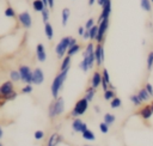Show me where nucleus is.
Instances as JSON below:
<instances>
[{
    "label": "nucleus",
    "mask_w": 153,
    "mask_h": 146,
    "mask_svg": "<svg viewBox=\"0 0 153 146\" xmlns=\"http://www.w3.org/2000/svg\"><path fill=\"white\" fill-rule=\"evenodd\" d=\"M94 2H97V0H88V5H90V6H92Z\"/></svg>",
    "instance_id": "nucleus-48"
},
{
    "label": "nucleus",
    "mask_w": 153,
    "mask_h": 146,
    "mask_svg": "<svg viewBox=\"0 0 153 146\" xmlns=\"http://www.w3.org/2000/svg\"><path fill=\"white\" fill-rule=\"evenodd\" d=\"M82 38H84L85 41L90 39V32H88V30H85V32H84V35H82Z\"/></svg>",
    "instance_id": "nucleus-45"
},
{
    "label": "nucleus",
    "mask_w": 153,
    "mask_h": 146,
    "mask_svg": "<svg viewBox=\"0 0 153 146\" xmlns=\"http://www.w3.org/2000/svg\"><path fill=\"white\" fill-rule=\"evenodd\" d=\"M41 16H42V20L44 23H47L49 20V16H50V8L49 7H45L42 12H41Z\"/></svg>",
    "instance_id": "nucleus-32"
},
{
    "label": "nucleus",
    "mask_w": 153,
    "mask_h": 146,
    "mask_svg": "<svg viewBox=\"0 0 153 146\" xmlns=\"http://www.w3.org/2000/svg\"><path fill=\"white\" fill-rule=\"evenodd\" d=\"M0 92H1L2 97L7 101V97L13 92V81L12 80H8V81L2 83L1 86H0Z\"/></svg>",
    "instance_id": "nucleus-8"
},
{
    "label": "nucleus",
    "mask_w": 153,
    "mask_h": 146,
    "mask_svg": "<svg viewBox=\"0 0 153 146\" xmlns=\"http://www.w3.org/2000/svg\"><path fill=\"white\" fill-rule=\"evenodd\" d=\"M0 95H1V92H0Z\"/></svg>",
    "instance_id": "nucleus-55"
},
{
    "label": "nucleus",
    "mask_w": 153,
    "mask_h": 146,
    "mask_svg": "<svg viewBox=\"0 0 153 146\" xmlns=\"http://www.w3.org/2000/svg\"><path fill=\"white\" fill-rule=\"evenodd\" d=\"M151 2H152V4H153V0H151Z\"/></svg>",
    "instance_id": "nucleus-53"
},
{
    "label": "nucleus",
    "mask_w": 153,
    "mask_h": 146,
    "mask_svg": "<svg viewBox=\"0 0 153 146\" xmlns=\"http://www.w3.org/2000/svg\"><path fill=\"white\" fill-rule=\"evenodd\" d=\"M69 16H71V10L68 7L62 8V11H61V23H62L63 26L67 25L68 19H69Z\"/></svg>",
    "instance_id": "nucleus-16"
},
{
    "label": "nucleus",
    "mask_w": 153,
    "mask_h": 146,
    "mask_svg": "<svg viewBox=\"0 0 153 146\" xmlns=\"http://www.w3.org/2000/svg\"><path fill=\"white\" fill-rule=\"evenodd\" d=\"M10 79L12 80V81H14V83H17V81H19L20 80V73H19V71H11L10 72Z\"/></svg>",
    "instance_id": "nucleus-29"
},
{
    "label": "nucleus",
    "mask_w": 153,
    "mask_h": 146,
    "mask_svg": "<svg viewBox=\"0 0 153 146\" xmlns=\"http://www.w3.org/2000/svg\"><path fill=\"white\" fill-rule=\"evenodd\" d=\"M42 1H43V4H44L47 7H48V0H42Z\"/></svg>",
    "instance_id": "nucleus-50"
},
{
    "label": "nucleus",
    "mask_w": 153,
    "mask_h": 146,
    "mask_svg": "<svg viewBox=\"0 0 153 146\" xmlns=\"http://www.w3.org/2000/svg\"><path fill=\"white\" fill-rule=\"evenodd\" d=\"M129 99L133 102V104H134V105H140V104H141V102H142L137 95H131V96L129 97Z\"/></svg>",
    "instance_id": "nucleus-37"
},
{
    "label": "nucleus",
    "mask_w": 153,
    "mask_h": 146,
    "mask_svg": "<svg viewBox=\"0 0 153 146\" xmlns=\"http://www.w3.org/2000/svg\"><path fill=\"white\" fill-rule=\"evenodd\" d=\"M18 20H19L20 25H22L24 29H30L31 25H32V18H31V14H30L27 11L20 12V13L18 14Z\"/></svg>",
    "instance_id": "nucleus-7"
},
{
    "label": "nucleus",
    "mask_w": 153,
    "mask_h": 146,
    "mask_svg": "<svg viewBox=\"0 0 153 146\" xmlns=\"http://www.w3.org/2000/svg\"><path fill=\"white\" fill-rule=\"evenodd\" d=\"M145 89L147 90V92L149 93V96H151V97H153V86H152V84L147 83V84H146V86H145Z\"/></svg>",
    "instance_id": "nucleus-43"
},
{
    "label": "nucleus",
    "mask_w": 153,
    "mask_h": 146,
    "mask_svg": "<svg viewBox=\"0 0 153 146\" xmlns=\"http://www.w3.org/2000/svg\"><path fill=\"white\" fill-rule=\"evenodd\" d=\"M81 135H82V138H84L85 140H88V141H93V140L96 139V136H94L93 132H92V130H90V129L84 130V132L81 133Z\"/></svg>",
    "instance_id": "nucleus-24"
},
{
    "label": "nucleus",
    "mask_w": 153,
    "mask_h": 146,
    "mask_svg": "<svg viewBox=\"0 0 153 146\" xmlns=\"http://www.w3.org/2000/svg\"><path fill=\"white\" fill-rule=\"evenodd\" d=\"M140 6L145 12H152V2L151 0H140Z\"/></svg>",
    "instance_id": "nucleus-21"
},
{
    "label": "nucleus",
    "mask_w": 153,
    "mask_h": 146,
    "mask_svg": "<svg viewBox=\"0 0 153 146\" xmlns=\"http://www.w3.org/2000/svg\"><path fill=\"white\" fill-rule=\"evenodd\" d=\"M105 2H106V0H97V4H98L99 6H103Z\"/></svg>",
    "instance_id": "nucleus-47"
},
{
    "label": "nucleus",
    "mask_w": 153,
    "mask_h": 146,
    "mask_svg": "<svg viewBox=\"0 0 153 146\" xmlns=\"http://www.w3.org/2000/svg\"><path fill=\"white\" fill-rule=\"evenodd\" d=\"M79 68L81 69V71H84V72H87L90 68H88V65H87V61H86V59L84 57L82 60H81V62L79 63Z\"/></svg>",
    "instance_id": "nucleus-36"
},
{
    "label": "nucleus",
    "mask_w": 153,
    "mask_h": 146,
    "mask_svg": "<svg viewBox=\"0 0 153 146\" xmlns=\"http://www.w3.org/2000/svg\"><path fill=\"white\" fill-rule=\"evenodd\" d=\"M94 56H96V63L97 66H100L104 62V48L102 43H98L94 48Z\"/></svg>",
    "instance_id": "nucleus-10"
},
{
    "label": "nucleus",
    "mask_w": 153,
    "mask_h": 146,
    "mask_svg": "<svg viewBox=\"0 0 153 146\" xmlns=\"http://www.w3.org/2000/svg\"><path fill=\"white\" fill-rule=\"evenodd\" d=\"M44 81V73L41 68H35L32 71V84L33 85H41Z\"/></svg>",
    "instance_id": "nucleus-11"
},
{
    "label": "nucleus",
    "mask_w": 153,
    "mask_h": 146,
    "mask_svg": "<svg viewBox=\"0 0 153 146\" xmlns=\"http://www.w3.org/2000/svg\"><path fill=\"white\" fill-rule=\"evenodd\" d=\"M36 56H37V60L39 62H44L47 60V53H45V48L42 43H38L36 45Z\"/></svg>",
    "instance_id": "nucleus-12"
},
{
    "label": "nucleus",
    "mask_w": 153,
    "mask_h": 146,
    "mask_svg": "<svg viewBox=\"0 0 153 146\" xmlns=\"http://www.w3.org/2000/svg\"><path fill=\"white\" fill-rule=\"evenodd\" d=\"M111 14V0H106V2L102 6V13L98 17V23L105 18H110Z\"/></svg>",
    "instance_id": "nucleus-9"
},
{
    "label": "nucleus",
    "mask_w": 153,
    "mask_h": 146,
    "mask_svg": "<svg viewBox=\"0 0 153 146\" xmlns=\"http://www.w3.org/2000/svg\"><path fill=\"white\" fill-rule=\"evenodd\" d=\"M79 50H80V45L76 43V44H74V45H72V47H69V48H68V50H67V55L73 56V55H74V54H76Z\"/></svg>",
    "instance_id": "nucleus-28"
},
{
    "label": "nucleus",
    "mask_w": 153,
    "mask_h": 146,
    "mask_svg": "<svg viewBox=\"0 0 153 146\" xmlns=\"http://www.w3.org/2000/svg\"><path fill=\"white\" fill-rule=\"evenodd\" d=\"M85 26H79L78 28V34H79V36H81L82 37V35H84V32H85Z\"/></svg>",
    "instance_id": "nucleus-44"
},
{
    "label": "nucleus",
    "mask_w": 153,
    "mask_h": 146,
    "mask_svg": "<svg viewBox=\"0 0 153 146\" xmlns=\"http://www.w3.org/2000/svg\"><path fill=\"white\" fill-rule=\"evenodd\" d=\"M22 92H23V93H31V92H32V85H31V84H26V85L22 89Z\"/></svg>",
    "instance_id": "nucleus-40"
},
{
    "label": "nucleus",
    "mask_w": 153,
    "mask_h": 146,
    "mask_svg": "<svg viewBox=\"0 0 153 146\" xmlns=\"http://www.w3.org/2000/svg\"><path fill=\"white\" fill-rule=\"evenodd\" d=\"M0 146H2V144H1V142H0Z\"/></svg>",
    "instance_id": "nucleus-54"
},
{
    "label": "nucleus",
    "mask_w": 153,
    "mask_h": 146,
    "mask_svg": "<svg viewBox=\"0 0 153 146\" xmlns=\"http://www.w3.org/2000/svg\"><path fill=\"white\" fill-rule=\"evenodd\" d=\"M4 14H5V17H7V18H16V16H17L14 8L11 7V6H7V7L5 8Z\"/></svg>",
    "instance_id": "nucleus-25"
},
{
    "label": "nucleus",
    "mask_w": 153,
    "mask_h": 146,
    "mask_svg": "<svg viewBox=\"0 0 153 146\" xmlns=\"http://www.w3.org/2000/svg\"><path fill=\"white\" fill-rule=\"evenodd\" d=\"M151 108H152V110H153V102H152V104H151Z\"/></svg>",
    "instance_id": "nucleus-51"
},
{
    "label": "nucleus",
    "mask_w": 153,
    "mask_h": 146,
    "mask_svg": "<svg viewBox=\"0 0 153 146\" xmlns=\"http://www.w3.org/2000/svg\"><path fill=\"white\" fill-rule=\"evenodd\" d=\"M102 81L106 83V84L109 85V87L114 90V86H112V85H111V83H110V75H109V72H108V69H106V68H104V69H103V72H102Z\"/></svg>",
    "instance_id": "nucleus-22"
},
{
    "label": "nucleus",
    "mask_w": 153,
    "mask_h": 146,
    "mask_svg": "<svg viewBox=\"0 0 153 146\" xmlns=\"http://www.w3.org/2000/svg\"><path fill=\"white\" fill-rule=\"evenodd\" d=\"M59 140H60L59 135H57L56 133H54L53 135H50V138H49V140H48V145H47V146H55V145L59 142Z\"/></svg>",
    "instance_id": "nucleus-27"
},
{
    "label": "nucleus",
    "mask_w": 153,
    "mask_h": 146,
    "mask_svg": "<svg viewBox=\"0 0 153 146\" xmlns=\"http://www.w3.org/2000/svg\"><path fill=\"white\" fill-rule=\"evenodd\" d=\"M137 96L140 97V99H141L142 102H146V101H148V99L151 98V96H149V93L147 92V90H146V89H141V90L139 91Z\"/></svg>",
    "instance_id": "nucleus-26"
},
{
    "label": "nucleus",
    "mask_w": 153,
    "mask_h": 146,
    "mask_svg": "<svg viewBox=\"0 0 153 146\" xmlns=\"http://www.w3.org/2000/svg\"><path fill=\"white\" fill-rule=\"evenodd\" d=\"M146 63H147V69L151 71V69L153 68V51H149V53H148Z\"/></svg>",
    "instance_id": "nucleus-34"
},
{
    "label": "nucleus",
    "mask_w": 153,
    "mask_h": 146,
    "mask_svg": "<svg viewBox=\"0 0 153 146\" xmlns=\"http://www.w3.org/2000/svg\"><path fill=\"white\" fill-rule=\"evenodd\" d=\"M99 85H102V74L99 72H94L91 78V86L97 89Z\"/></svg>",
    "instance_id": "nucleus-14"
},
{
    "label": "nucleus",
    "mask_w": 153,
    "mask_h": 146,
    "mask_svg": "<svg viewBox=\"0 0 153 146\" xmlns=\"http://www.w3.org/2000/svg\"><path fill=\"white\" fill-rule=\"evenodd\" d=\"M19 73H20V80L26 83V84H32V71L30 69L29 66L22 65L19 66Z\"/></svg>",
    "instance_id": "nucleus-6"
},
{
    "label": "nucleus",
    "mask_w": 153,
    "mask_h": 146,
    "mask_svg": "<svg viewBox=\"0 0 153 146\" xmlns=\"http://www.w3.org/2000/svg\"><path fill=\"white\" fill-rule=\"evenodd\" d=\"M88 101L84 97V98H80L76 103H75V105H74V109H73V111H72V115L73 116H81V115H84L85 112H86V110H87V108H88Z\"/></svg>",
    "instance_id": "nucleus-4"
},
{
    "label": "nucleus",
    "mask_w": 153,
    "mask_h": 146,
    "mask_svg": "<svg viewBox=\"0 0 153 146\" xmlns=\"http://www.w3.org/2000/svg\"><path fill=\"white\" fill-rule=\"evenodd\" d=\"M109 24H110V18H105L102 22L98 23V34H97V37H96V41L98 43H102L103 42L104 36H105V34L108 31Z\"/></svg>",
    "instance_id": "nucleus-5"
},
{
    "label": "nucleus",
    "mask_w": 153,
    "mask_h": 146,
    "mask_svg": "<svg viewBox=\"0 0 153 146\" xmlns=\"http://www.w3.org/2000/svg\"><path fill=\"white\" fill-rule=\"evenodd\" d=\"M93 25H94V19H93V18H90V19H87V22H86V24H85V29L88 30V29H91Z\"/></svg>",
    "instance_id": "nucleus-41"
},
{
    "label": "nucleus",
    "mask_w": 153,
    "mask_h": 146,
    "mask_svg": "<svg viewBox=\"0 0 153 146\" xmlns=\"http://www.w3.org/2000/svg\"><path fill=\"white\" fill-rule=\"evenodd\" d=\"M121 105H122V101H121V98H118V97H114V98L111 99V102H110V107H111L112 109L120 108Z\"/></svg>",
    "instance_id": "nucleus-30"
},
{
    "label": "nucleus",
    "mask_w": 153,
    "mask_h": 146,
    "mask_svg": "<svg viewBox=\"0 0 153 146\" xmlns=\"http://www.w3.org/2000/svg\"><path fill=\"white\" fill-rule=\"evenodd\" d=\"M71 57H72V56L67 55V56H65V57L62 59V62H61V65H60V71L69 69V66H71Z\"/></svg>",
    "instance_id": "nucleus-20"
},
{
    "label": "nucleus",
    "mask_w": 153,
    "mask_h": 146,
    "mask_svg": "<svg viewBox=\"0 0 153 146\" xmlns=\"http://www.w3.org/2000/svg\"><path fill=\"white\" fill-rule=\"evenodd\" d=\"M72 128H73L74 132H80V133H82L84 130L87 129V126H86V123L82 122L81 120L75 118V120L72 122Z\"/></svg>",
    "instance_id": "nucleus-13"
},
{
    "label": "nucleus",
    "mask_w": 153,
    "mask_h": 146,
    "mask_svg": "<svg viewBox=\"0 0 153 146\" xmlns=\"http://www.w3.org/2000/svg\"><path fill=\"white\" fill-rule=\"evenodd\" d=\"M139 114L141 115V117H142L143 120H148V118H151V117H152L153 110H152L151 105H146V107H143V108L140 110V112H139Z\"/></svg>",
    "instance_id": "nucleus-15"
},
{
    "label": "nucleus",
    "mask_w": 153,
    "mask_h": 146,
    "mask_svg": "<svg viewBox=\"0 0 153 146\" xmlns=\"http://www.w3.org/2000/svg\"><path fill=\"white\" fill-rule=\"evenodd\" d=\"M99 129L103 134H106L109 130V124H106L105 122H102V123H99Z\"/></svg>",
    "instance_id": "nucleus-38"
},
{
    "label": "nucleus",
    "mask_w": 153,
    "mask_h": 146,
    "mask_svg": "<svg viewBox=\"0 0 153 146\" xmlns=\"http://www.w3.org/2000/svg\"><path fill=\"white\" fill-rule=\"evenodd\" d=\"M94 93H96V89L92 87V86H90V87H87V90H86L85 98H86L88 102H92V101H93V97H94Z\"/></svg>",
    "instance_id": "nucleus-23"
},
{
    "label": "nucleus",
    "mask_w": 153,
    "mask_h": 146,
    "mask_svg": "<svg viewBox=\"0 0 153 146\" xmlns=\"http://www.w3.org/2000/svg\"><path fill=\"white\" fill-rule=\"evenodd\" d=\"M115 97V91L111 89V90H106V91H104V99L105 101H110V99H112Z\"/></svg>",
    "instance_id": "nucleus-35"
},
{
    "label": "nucleus",
    "mask_w": 153,
    "mask_h": 146,
    "mask_svg": "<svg viewBox=\"0 0 153 146\" xmlns=\"http://www.w3.org/2000/svg\"><path fill=\"white\" fill-rule=\"evenodd\" d=\"M55 0H48V7L50 8V10H53L54 8V5H55V2H54Z\"/></svg>",
    "instance_id": "nucleus-46"
},
{
    "label": "nucleus",
    "mask_w": 153,
    "mask_h": 146,
    "mask_svg": "<svg viewBox=\"0 0 153 146\" xmlns=\"http://www.w3.org/2000/svg\"><path fill=\"white\" fill-rule=\"evenodd\" d=\"M33 136H35L36 140H41V139L44 138V132H43V130H36V132L33 133Z\"/></svg>",
    "instance_id": "nucleus-39"
},
{
    "label": "nucleus",
    "mask_w": 153,
    "mask_h": 146,
    "mask_svg": "<svg viewBox=\"0 0 153 146\" xmlns=\"http://www.w3.org/2000/svg\"><path fill=\"white\" fill-rule=\"evenodd\" d=\"M69 39H71L69 36L62 37L61 41L55 47V53H56V55H57L59 59H63L65 57V54H67V50L69 48Z\"/></svg>",
    "instance_id": "nucleus-3"
},
{
    "label": "nucleus",
    "mask_w": 153,
    "mask_h": 146,
    "mask_svg": "<svg viewBox=\"0 0 153 146\" xmlns=\"http://www.w3.org/2000/svg\"><path fill=\"white\" fill-rule=\"evenodd\" d=\"M88 32H90V39H96L97 34H98V25L94 24L91 29H88Z\"/></svg>",
    "instance_id": "nucleus-33"
},
{
    "label": "nucleus",
    "mask_w": 153,
    "mask_h": 146,
    "mask_svg": "<svg viewBox=\"0 0 153 146\" xmlns=\"http://www.w3.org/2000/svg\"><path fill=\"white\" fill-rule=\"evenodd\" d=\"M63 110H65V101H63L62 97H57L55 99V102L51 103L50 107H49V110H48L49 117L50 118H54V117L59 116L60 114H62Z\"/></svg>",
    "instance_id": "nucleus-2"
},
{
    "label": "nucleus",
    "mask_w": 153,
    "mask_h": 146,
    "mask_svg": "<svg viewBox=\"0 0 153 146\" xmlns=\"http://www.w3.org/2000/svg\"><path fill=\"white\" fill-rule=\"evenodd\" d=\"M67 74H68V69H66V71H60V73L54 78V80H53V83H51V86H50L51 96H53L54 98H57L59 92H60V90L62 89L65 80L67 79Z\"/></svg>",
    "instance_id": "nucleus-1"
},
{
    "label": "nucleus",
    "mask_w": 153,
    "mask_h": 146,
    "mask_svg": "<svg viewBox=\"0 0 153 146\" xmlns=\"http://www.w3.org/2000/svg\"><path fill=\"white\" fill-rule=\"evenodd\" d=\"M84 55V57L86 59V61H87V65H88V68L91 69L92 67H93V65H94V62H96V56H94V50L93 51H91V53H87V54H82Z\"/></svg>",
    "instance_id": "nucleus-17"
},
{
    "label": "nucleus",
    "mask_w": 153,
    "mask_h": 146,
    "mask_svg": "<svg viewBox=\"0 0 153 146\" xmlns=\"http://www.w3.org/2000/svg\"><path fill=\"white\" fill-rule=\"evenodd\" d=\"M44 34H45L48 39H53V37H54V29H53V25L50 23H48V22L44 24Z\"/></svg>",
    "instance_id": "nucleus-18"
},
{
    "label": "nucleus",
    "mask_w": 153,
    "mask_h": 146,
    "mask_svg": "<svg viewBox=\"0 0 153 146\" xmlns=\"http://www.w3.org/2000/svg\"><path fill=\"white\" fill-rule=\"evenodd\" d=\"M94 50V45L92 44V43H87V45H86V49H85V51H84V54H87V53H91V51H93Z\"/></svg>",
    "instance_id": "nucleus-42"
},
{
    "label": "nucleus",
    "mask_w": 153,
    "mask_h": 146,
    "mask_svg": "<svg viewBox=\"0 0 153 146\" xmlns=\"http://www.w3.org/2000/svg\"><path fill=\"white\" fill-rule=\"evenodd\" d=\"M115 120H116V117H115L112 114H110V112H108V114L104 115V122H105L106 124H109V126H111V124L115 122Z\"/></svg>",
    "instance_id": "nucleus-31"
},
{
    "label": "nucleus",
    "mask_w": 153,
    "mask_h": 146,
    "mask_svg": "<svg viewBox=\"0 0 153 146\" xmlns=\"http://www.w3.org/2000/svg\"><path fill=\"white\" fill-rule=\"evenodd\" d=\"M32 8H33V11H36V12H42L47 6L43 4V1L42 0H33L32 1Z\"/></svg>",
    "instance_id": "nucleus-19"
},
{
    "label": "nucleus",
    "mask_w": 153,
    "mask_h": 146,
    "mask_svg": "<svg viewBox=\"0 0 153 146\" xmlns=\"http://www.w3.org/2000/svg\"><path fill=\"white\" fill-rule=\"evenodd\" d=\"M84 146H91V145H84Z\"/></svg>",
    "instance_id": "nucleus-52"
},
{
    "label": "nucleus",
    "mask_w": 153,
    "mask_h": 146,
    "mask_svg": "<svg viewBox=\"0 0 153 146\" xmlns=\"http://www.w3.org/2000/svg\"><path fill=\"white\" fill-rule=\"evenodd\" d=\"M2 135H4V132H2V128L0 127V139L2 138Z\"/></svg>",
    "instance_id": "nucleus-49"
}]
</instances>
